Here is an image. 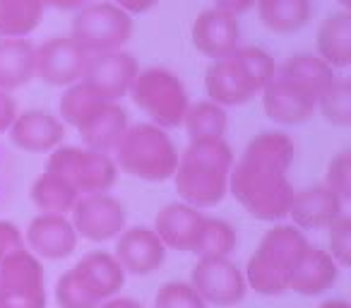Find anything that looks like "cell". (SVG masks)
Masks as SVG:
<instances>
[{
    "label": "cell",
    "mask_w": 351,
    "mask_h": 308,
    "mask_svg": "<svg viewBox=\"0 0 351 308\" xmlns=\"http://www.w3.org/2000/svg\"><path fill=\"white\" fill-rule=\"evenodd\" d=\"M97 308H147L142 303H137L135 298H123V296H111L106 301H101Z\"/></svg>",
    "instance_id": "cell-44"
},
{
    "label": "cell",
    "mask_w": 351,
    "mask_h": 308,
    "mask_svg": "<svg viewBox=\"0 0 351 308\" xmlns=\"http://www.w3.org/2000/svg\"><path fill=\"white\" fill-rule=\"evenodd\" d=\"M330 191H335L341 200H349L351 198V152L341 150L337 152L335 157L327 162L325 169V183Z\"/></svg>",
    "instance_id": "cell-36"
},
{
    "label": "cell",
    "mask_w": 351,
    "mask_h": 308,
    "mask_svg": "<svg viewBox=\"0 0 351 308\" xmlns=\"http://www.w3.org/2000/svg\"><path fill=\"white\" fill-rule=\"evenodd\" d=\"M128 111L121 106V102H99L94 111L80 123L77 132L82 135L84 147L97 152L113 154L116 145L121 142L123 132L128 130Z\"/></svg>",
    "instance_id": "cell-22"
},
{
    "label": "cell",
    "mask_w": 351,
    "mask_h": 308,
    "mask_svg": "<svg viewBox=\"0 0 351 308\" xmlns=\"http://www.w3.org/2000/svg\"><path fill=\"white\" fill-rule=\"evenodd\" d=\"M10 142L17 150L32 152V154H46L63 145L68 128L58 116L44 108H27L17 111L12 126L8 128Z\"/></svg>",
    "instance_id": "cell-14"
},
{
    "label": "cell",
    "mask_w": 351,
    "mask_h": 308,
    "mask_svg": "<svg viewBox=\"0 0 351 308\" xmlns=\"http://www.w3.org/2000/svg\"><path fill=\"white\" fill-rule=\"evenodd\" d=\"M315 111L322 113L330 126H351V80L335 78L330 87H325L315 99Z\"/></svg>",
    "instance_id": "cell-32"
},
{
    "label": "cell",
    "mask_w": 351,
    "mask_h": 308,
    "mask_svg": "<svg viewBox=\"0 0 351 308\" xmlns=\"http://www.w3.org/2000/svg\"><path fill=\"white\" fill-rule=\"evenodd\" d=\"M253 5H255V0H215V8L234 12V15H243V12H248Z\"/></svg>",
    "instance_id": "cell-43"
},
{
    "label": "cell",
    "mask_w": 351,
    "mask_h": 308,
    "mask_svg": "<svg viewBox=\"0 0 351 308\" xmlns=\"http://www.w3.org/2000/svg\"><path fill=\"white\" fill-rule=\"evenodd\" d=\"M327 239H330V250L327 253L335 258L339 268H349L351 263V220L346 215L337 217L327 226Z\"/></svg>",
    "instance_id": "cell-37"
},
{
    "label": "cell",
    "mask_w": 351,
    "mask_h": 308,
    "mask_svg": "<svg viewBox=\"0 0 351 308\" xmlns=\"http://www.w3.org/2000/svg\"><path fill=\"white\" fill-rule=\"evenodd\" d=\"M87 60L89 54L73 36H53L36 46L34 78L51 87H70L75 82H82Z\"/></svg>",
    "instance_id": "cell-10"
},
{
    "label": "cell",
    "mask_w": 351,
    "mask_h": 308,
    "mask_svg": "<svg viewBox=\"0 0 351 308\" xmlns=\"http://www.w3.org/2000/svg\"><path fill=\"white\" fill-rule=\"evenodd\" d=\"M41 8H53V10H65V12H77L84 5H89L92 0H39Z\"/></svg>",
    "instance_id": "cell-42"
},
{
    "label": "cell",
    "mask_w": 351,
    "mask_h": 308,
    "mask_svg": "<svg viewBox=\"0 0 351 308\" xmlns=\"http://www.w3.org/2000/svg\"><path fill=\"white\" fill-rule=\"evenodd\" d=\"M306 248L308 239L298 226L274 224L267 229L243 270L248 289L260 296H282L289 292V279Z\"/></svg>",
    "instance_id": "cell-3"
},
{
    "label": "cell",
    "mask_w": 351,
    "mask_h": 308,
    "mask_svg": "<svg viewBox=\"0 0 351 308\" xmlns=\"http://www.w3.org/2000/svg\"><path fill=\"white\" fill-rule=\"evenodd\" d=\"M128 97L140 111L149 116V123L164 128V130L183 126V118L191 106L186 82L173 70L159 68V65L140 70Z\"/></svg>",
    "instance_id": "cell-5"
},
{
    "label": "cell",
    "mask_w": 351,
    "mask_h": 308,
    "mask_svg": "<svg viewBox=\"0 0 351 308\" xmlns=\"http://www.w3.org/2000/svg\"><path fill=\"white\" fill-rule=\"evenodd\" d=\"M344 215V200L327 186H311L293 191L289 220L298 229H327L337 217Z\"/></svg>",
    "instance_id": "cell-21"
},
{
    "label": "cell",
    "mask_w": 351,
    "mask_h": 308,
    "mask_svg": "<svg viewBox=\"0 0 351 308\" xmlns=\"http://www.w3.org/2000/svg\"><path fill=\"white\" fill-rule=\"evenodd\" d=\"M39 0H0V39H27L41 25Z\"/></svg>",
    "instance_id": "cell-29"
},
{
    "label": "cell",
    "mask_w": 351,
    "mask_h": 308,
    "mask_svg": "<svg viewBox=\"0 0 351 308\" xmlns=\"http://www.w3.org/2000/svg\"><path fill=\"white\" fill-rule=\"evenodd\" d=\"M277 75L291 80L298 87L308 89V92L317 99V94H320L322 89L335 82L337 70H332L317 54H296V56H291L282 68H277Z\"/></svg>",
    "instance_id": "cell-27"
},
{
    "label": "cell",
    "mask_w": 351,
    "mask_h": 308,
    "mask_svg": "<svg viewBox=\"0 0 351 308\" xmlns=\"http://www.w3.org/2000/svg\"><path fill=\"white\" fill-rule=\"evenodd\" d=\"M70 222L82 239L92 244L116 241L128 226V212L118 198L108 193H89L80 196L75 207L70 210Z\"/></svg>",
    "instance_id": "cell-9"
},
{
    "label": "cell",
    "mask_w": 351,
    "mask_h": 308,
    "mask_svg": "<svg viewBox=\"0 0 351 308\" xmlns=\"http://www.w3.org/2000/svg\"><path fill=\"white\" fill-rule=\"evenodd\" d=\"M236 246H239V234L229 222L205 217L193 253L200 258H229L236 250Z\"/></svg>",
    "instance_id": "cell-31"
},
{
    "label": "cell",
    "mask_w": 351,
    "mask_h": 308,
    "mask_svg": "<svg viewBox=\"0 0 351 308\" xmlns=\"http://www.w3.org/2000/svg\"><path fill=\"white\" fill-rule=\"evenodd\" d=\"M20 248H25V236H22L20 226L8 220H0V260H5L8 255Z\"/></svg>",
    "instance_id": "cell-39"
},
{
    "label": "cell",
    "mask_w": 351,
    "mask_h": 308,
    "mask_svg": "<svg viewBox=\"0 0 351 308\" xmlns=\"http://www.w3.org/2000/svg\"><path fill=\"white\" fill-rule=\"evenodd\" d=\"M183 128H186L191 140H224L229 116H226L224 106L207 99V102H197L188 106Z\"/></svg>",
    "instance_id": "cell-30"
},
{
    "label": "cell",
    "mask_w": 351,
    "mask_h": 308,
    "mask_svg": "<svg viewBox=\"0 0 351 308\" xmlns=\"http://www.w3.org/2000/svg\"><path fill=\"white\" fill-rule=\"evenodd\" d=\"M191 287L215 306H236L248 292L243 270L229 258H200L191 270Z\"/></svg>",
    "instance_id": "cell-11"
},
{
    "label": "cell",
    "mask_w": 351,
    "mask_h": 308,
    "mask_svg": "<svg viewBox=\"0 0 351 308\" xmlns=\"http://www.w3.org/2000/svg\"><path fill=\"white\" fill-rule=\"evenodd\" d=\"M335 3L341 8V10H349V8H351V0H335Z\"/></svg>",
    "instance_id": "cell-46"
},
{
    "label": "cell",
    "mask_w": 351,
    "mask_h": 308,
    "mask_svg": "<svg viewBox=\"0 0 351 308\" xmlns=\"http://www.w3.org/2000/svg\"><path fill=\"white\" fill-rule=\"evenodd\" d=\"M99 102H104V99L99 97L89 84H84V82L70 84V87H65L63 97H60V102H58V111H60V116H63L60 121L77 130L80 123L94 111V106H97Z\"/></svg>",
    "instance_id": "cell-33"
},
{
    "label": "cell",
    "mask_w": 351,
    "mask_h": 308,
    "mask_svg": "<svg viewBox=\"0 0 351 308\" xmlns=\"http://www.w3.org/2000/svg\"><path fill=\"white\" fill-rule=\"evenodd\" d=\"M34 54L29 39H0V89L15 92L34 80Z\"/></svg>",
    "instance_id": "cell-25"
},
{
    "label": "cell",
    "mask_w": 351,
    "mask_h": 308,
    "mask_svg": "<svg viewBox=\"0 0 351 308\" xmlns=\"http://www.w3.org/2000/svg\"><path fill=\"white\" fill-rule=\"evenodd\" d=\"M46 171L63 178L80 196L108 193L118 181V167L111 154L80 145H60L51 152Z\"/></svg>",
    "instance_id": "cell-6"
},
{
    "label": "cell",
    "mask_w": 351,
    "mask_h": 308,
    "mask_svg": "<svg viewBox=\"0 0 351 308\" xmlns=\"http://www.w3.org/2000/svg\"><path fill=\"white\" fill-rule=\"evenodd\" d=\"M29 198L39 215H70L80 193L51 171H44L32 183Z\"/></svg>",
    "instance_id": "cell-28"
},
{
    "label": "cell",
    "mask_w": 351,
    "mask_h": 308,
    "mask_svg": "<svg viewBox=\"0 0 351 308\" xmlns=\"http://www.w3.org/2000/svg\"><path fill=\"white\" fill-rule=\"evenodd\" d=\"M44 265L27 248L0 260V308H46Z\"/></svg>",
    "instance_id": "cell-8"
},
{
    "label": "cell",
    "mask_w": 351,
    "mask_h": 308,
    "mask_svg": "<svg viewBox=\"0 0 351 308\" xmlns=\"http://www.w3.org/2000/svg\"><path fill=\"white\" fill-rule=\"evenodd\" d=\"M111 3H116L128 15H145V12H149L159 0H111Z\"/></svg>",
    "instance_id": "cell-41"
},
{
    "label": "cell",
    "mask_w": 351,
    "mask_h": 308,
    "mask_svg": "<svg viewBox=\"0 0 351 308\" xmlns=\"http://www.w3.org/2000/svg\"><path fill=\"white\" fill-rule=\"evenodd\" d=\"M317 308H351V303L344 298H330V301H322Z\"/></svg>",
    "instance_id": "cell-45"
},
{
    "label": "cell",
    "mask_w": 351,
    "mask_h": 308,
    "mask_svg": "<svg viewBox=\"0 0 351 308\" xmlns=\"http://www.w3.org/2000/svg\"><path fill=\"white\" fill-rule=\"evenodd\" d=\"M258 17L272 34H296L311 22V0H255Z\"/></svg>",
    "instance_id": "cell-26"
},
{
    "label": "cell",
    "mask_w": 351,
    "mask_h": 308,
    "mask_svg": "<svg viewBox=\"0 0 351 308\" xmlns=\"http://www.w3.org/2000/svg\"><path fill=\"white\" fill-rule=\"evenodd\" d=\"M234 167V150L226 140H191L178 154L171 176L181 202L205 210L229 196V174Z\"/></svg>",
    "instance_id": "cell-2"
},
{
    "label": "cell",
    "mask_w": 351,
    "mask_h": 308,
    "mask_svg": "<svg viewBox=\"0 0 351 308\" xmlns=\"http://www.w3.org/2000/svg\"><path fill=\"white\" fill-rule=\"evenodd\" d=\"M17 116V102L10 92L0 89V132H8Z\"/></svg>",
    "instance_id": "cell-40"
},
{
    "label": "cell",
    "mask_w": 351,
    "mask_h": 308,
    "mask_svg": "<svg viewBox=\"0 0 351 308\" xmlns=\"http://www.w3.org/2000/svg\"><path fill=\"white\" fill-rule=\"evenodd\" d=\"M339 265L335 263L330 253L320 246H311L303 250L296 268L289 279V292H296L301 296H320L327 289H332L339 279Z\"/></svg>",
    "instance_id": "cell-23"
},
{
    "label": "cell",
    "mask_w": 351,
    "mask_h": 308,
    "mask_svg": "<svg viewBox=\"0 0 351 308\" xmlns=\"http://www.w3.org/2000/svg\"><path fill=\"white\" fill-rule=\"evenodd\" d=\"M56 301H58L60 308H97V303L75 282L70 270L65 274H60L58 282H56Z\"/></svg>",
    "instance_id": "cell-38"
},
{
    "label": "cell",
    "mask_w": 351,
    "mask_h": 308,
    "mask_svg": "<svg viewBox=\"0 0 351 308\" xmlns=\"http://www.w3.org/2000/svg\"><path fill=\"white\" fill-rule=\"evenodd\" d=\"M205 92L207 99L219 106H243L250 99L258 97V89L243 73L234 56L212 60L205 73Z\"/></svg>",
    "instance_id": "cell-20"
},
{
    "label": "cell",
    "mask_w": 351,
    "mask_h": 308,
    "mask_svg": "<svg viewBox=\"0 0 351 308\" xmlns=\"http://www.w3.org/2000/svg\"><path fill=\"white\" fill-rule=\"evenodd\" d=\"M231 56L239 60V65L243 68V73L248 75L250 82L255 84L258 94L263 92L265 84L277 75V63H274V58L265 49H260V46H239Z\"/></svg>",
    "instance_id": "cell-34"
},
{
    "label": "cell",
    "mask_w": 351,
    "mask_h": 308,
    "mask_svg": "<svg viewBox=\"0 0 351 308\" xmlns=\"http://www.w3.org/2000/svg\"><path fill=\"white\" fill-rule=\"evenodd\" d=\"M191 41L202 56L219 60L231 56L241 46V22L239 15L221 8H207L195 17L191 27Z\"/></svg>",
    "instance_id": "cell-13"
},
{
    "label": "cell",
    "mask_w": 351,
    "mask_h": 308,
    "mask_svg": "<svg viewBox=\"0 0 351 308\" xmlns=\"http://www.w3.org/2000/svg\"><path fill=\"white\" fill-rule=\"evenodd\" d=\"M202 222L205 215L197 207L188 205V202H169L164 205L154 217L156 236L161 239V244L166 246V250H181V253H193L200 236Z\"/></svg>",
    "instance_id": "cell-19"
},
{
    "label": "cell",
    "mask_w": 351,
    "mask_h": 308,
    "mask_svg": "<svg viewBox=\"0 0 351 308\" xmlns=\"http://www.w3.org/2000/svg\"><path fill=\"white\" fill-rule=\"evenodd\" d=\"M132 29H135L132 15L121 10L111 0H101V3H89L75 12L70 36L89 56H94L121 51L132 39Z\"/></svg>",
    "instance_id": "cell-7"
},
{
    "label": "cell",
    "mask_w": 351,
    "mask_h": 308,
    "mask_svg": "<svg viewBox=\"0 0 351 308\" xmlns=\"http://www.w3.org/2000/svg\"><path fill=\"white\" fill-rule=\"evenodd\" d=\"M154 308H207V303L191 282H166L156 292Z\"/></svg>",
    "instance_id": "cell-35"
},
{
    "label": "cell",
    "mask_w": 351,
    "mask_h": 308,
    "mask_svg": "<svg viewBox=\"0 0 351 308\" xmlns=\"http://www.w3.org/2000/svg\"><path fill=\"white\" fill-rule=\"evenodd\" d=\"M265 116L279 126H303L315 113V97L291 80L274 75L260 92Z\"/></svg>",
    "instance_id": "cell-15"
},
{
    "label": "cell",
    "mask_w": 351,
    "mask_h": 308,
    "mask_svg": "<svg viewBox=\"0 0 351 308\" xmlns=\"http://www.w3.org/2000/svg\"><path fill=\"white\" fill-rule=\"evenodd\" d=\"M317 56L332 70H346L351 65V12H330L317 27L315 36Z\"/></svg>",
    "instance_id": "cell-24"
},
{
    "label": "cell",
    "mask_w": 351,
    "mask_h": 308,
    "mask_svg": "<svg viewBox=\"0 0 351 308\" xmlns=\"http://www.w3.org/2000/svg\"><path fill=\"white\" fill-rule=\"evenodd\" d=\"M111 157L118 171L147 183H161L173 176L178 150L169 130L154 123H135L128 126Z\"/></svg>",
    "instance_id": "cell-4"
},
{
    "label": "cell",
    "mask_w": 351,
    "mask_h": 308,
    "mask_svg": "<svg viewBox=\"0 0 351 308\" xmlns=\"http://www.w3.org/2000/svg\"><path fill=\"white\" fill-rule=\"evenodd\" d=\"M137 73H140V65L135 56L123 49L108 51V54L89 56L82 82L89 84L106 102H121L123 97H128Z\"/></svg>",
    "instance_id": "cell-12"
},
{
    "label": "cell",
    "mask_w": 351,
    "mask_h": 308,
    "mask_svg": "<svg viewBox=\"0 0 351 308\" xmlns=\"http://www.w3.org/2000/svg\"><path fill=\"white\" fill-rule=\"evenodd\" d=\"M70 274H73L75 282L82 287V292L87 294L97 306L101 301H106V298L116 296L123 289V284H125V270L121 268L116 255L106 253V250L87 253L82 260L75 263Z\"/></svg>",
    "instance_id": "cell-18"
},
{
    "label": "cell",
    "mask_w": 351,
    "mask_h": 308,
    "mask_svg": "<svg viewBox=\"0 0 351 308\" xmlns=\"http://www.w3.org/2000/svg\"><path fill=\"white\" fill-rule=\"evenodd\" d=\"M113 255L125 270V274L145 277L164 265L166 246L161 244V239L152 226H130V229L125 226L123 234L116 239Z\"/></svg>",
    "instance_id": "cell-17"
},
{
    "label": "cell",
    "mask_w": 351,
    "mask_h": 308,
    "mask_svg": "<svg viewBox=\"0 0 351 308\" xmlns=\"http://www.w3.org/2000/svg\"><path fill=\"white\" fill-rule=\"evenodd\" d=\"M27 250L39 260H63L77 248V231L68 215H36L25 234Z\"/></svg>",
    "instance_id": "cell-16"
},
{
    "label": "cell",
    "mask_w": 351,
    "mask_h": 308,
    "mask_svg": "<svg viewBox=\"0 0 351 308\" xmlns=\"http://www.w3.org/2000/svg\"><path fill=\"white\" fill-rule=\"evenodd\" d=\"M296 157V145L284 130H263L234 159L229 193L250 217L279 222L289 215L293 186L289 169Z\"/></svg>",
    "instance_id": "cell-1"
}]
</instances>
